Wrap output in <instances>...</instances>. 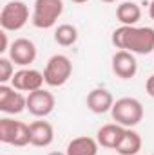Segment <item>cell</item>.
<instances>
[{
	"mask_svg": "<svg viewBox=\"0 0 154 155\" xmlns=\"http://www.w3.org/2000/svg\"><path fill=\"white\" fill-rule=\"evenodd\" d=\"M113 45L120 51H129L132 54H151L154 52V29L121 25L113 33Z\"/></svg>",
	"mask_w": 154,
	"mask_h": 155,
	"instance_id": "1",
	"label": "cell"
},
{
	"mask_svg": "<svg viewBox=\"0 0 154 155\" xmlns=\"http://www.w3.org/2000/svg\"><path fill=\"white\" fill-rule=\"evenodd\" d=\"M111 116H113L114 123L125 126V128H132V126L140 124L143 119V105L136 97H121V99L114 101V105L111 108Z\"/></svg>",
	"mask_w": 154,
	"mask_h": 155,
	"instance_id": "2",
	"label": "cell"
},
{
	"mask_svg": "<svg viewBox=\"0 0 154 155\" xmlns=\"http://www.w3.org/2000/svg\"><path fill=\"white\" fill-rule=\"evenodd\" d=\"M64 13L62 0H37L31 15V22L37 29H51Z\"/></svg>",
	"mask_w": 154,
	"mask_h": 155,
	"instance_id": "3",
	"label": "cell"
},
{
	"mask_svg": "<svg viewBox=\"0 0 154 155\" xmlns=\"http://www.w3.org/2000/svg\"><path fill=\"white\" fill-rule=\"evenodd\" d=\"M73 74V63L65 54H54L47 60L44 69V79L49 87H62Z\"/></svg>",
	"mask_w": 154,
	"mask_h": 155,
	"instance_id": "4",
	"label": "cell"
},
{
	"mask_svg": "<svg viewBox=\"0 0 154 155\" xmlns=\"http://www.w3.org/2000/svg\"><path fill=\"white\" fill-rule=\"evenodd\" d=\"M0 141L11 146H27L31 144L29 124L22 121H15L11 117L0 119Z\"/></svg>",
	"mask_w": 154,
	"mask_h": 155,
	"instance_id": "5",
	"label": "cell"
},
{
	"mask_svg": "<svg viewBox=\"0 0 154 155\" xmlns=\"http://www.w3.org/2000/svg\"><path fill=\"white\" fill-rule=\"evenodd\" d=\"M29 22V7L20 0H11L0 13V25L4 31H20Z\"/></svg>",
	"mask_w": 154,
	"mask_h": 155,
	"instance_id": "6",
	"label": "cell"
},
{
	"mask_svg": "<svg viewBox=\"0 0 154 155\" xmlns=\"http://www.w3.org/2000/svg\"><path fill=\"white\" fill-rule=\"evenodd\" d=\"M0 110L9 116L27 110V96H24L15 87L0 85Z\"/></svg>",
	"mask_w": 154,
	"mask_h": 155,
	"instance_id": "7",
	"label": "cell"
},
{
	"mask_svg": "<svg viewBox=\"0 0 154 155\" xmlns=\"http://www.w3.org/2000/svg\"><path fill=\"white\" fill-rule=\"evenodd\" d=\"M9 58L15 65L27 67L37 60V45L29 38H16L9 47Z\"/></svg>",
	"mask_w": 154,
	"mask_h": 155,
	"instance_id": "8",
	"label": "cell"
},
{
	"mask_svg": "<svg viewBox=\"0 0 154 155\" xmlns=\"http://www.w3.org/2000/svg\"><path fill=\"white\" fill-rule=\"evenodd\" d=\"M54 96L49 92V90H35V92H29L27 94V110L29 114H33L35 117H45L49 116L53 110H54Z\"/></svg>",
	"mask_w": 154,
	"mask_h": 155,
	"instance_id": "9",
	"label": "cell"
},
{
	"mask_svg": "<svg viewBox=\"0 0 154 155\" xmlns=\"http://www.w3.org/2000/svg\"><path fill=\"white\" fill-rule=\"evenodd\" d=\"M45 83L44 74L37 69H20L15 72V76L11 79V87H15L20 92H35L40 90L42 85Z\"/></svg>",
	"mask_w": 154,
	"mask_h": 155,
	"instance_id": "10",
	"label": "cell"
},
{
	"mask_svg": "<svg viewBox=\"0 0 154 155\" xmlns=\"http://www.w3.org/2000/svg\"><path fill=\"white\" fill-rule=\"evenodd\" d=\"M111 67L120 79H131L138 72V61L134 54L129 51H116L111 60Z\"/></svg>",
	"mask_w": 154,
	"mask_h": 155,
	"instance_id": "11",
	"label": "cell"
},
{
	"mask_svg": "<svg viewBox=\"0 0 154 155\" xmlns=\"http://www.w3.org/2000/svg\"><path fill=\"white\" fill-rule=\"evenodd\" d=\"M29 135L31 144L38 148H47L54 141V128L47 121H33L29 124Z\"/></svg>",
	"mask_w": 154,
	"mask_h": 155,
	"instance_id": "12",
	"label": "cell"
},
{
	"mask_svg": "<svg viewBox=\"0 0 154 155\" xmlns=\"http://www.w3.org/2000/svg\"><path fill=\"white\" fill-rule=\"evenodd\" d=\"M113 105H114V97L107 88H94L87 94V107L94 114L111 112Z\"/></svg>",
	"mask_w": 154,
	"mask_h": 155,
	"instance_id": "13",
	"label": "cell"
},
{
	"mask_svg": "<svg viewBox=\"0 0 154 155\" xmlns=\"http://www.w3.org/2000/svg\"><path fill=\"white\" fill-rule=\"evenodd\" d=\"M123 134H125V126H121V124H118V123H109V124H103V126L98 130L96 141H98L100 146L114 150L116 146H118V143L121 141Z\"/></svg>",
	"mask_w": 154,
	"mask_h": 155,
	"instance_id": "14",
	"label": "cell"
},
{
	"mask_svg": "<svg viewBox=\"0 0 154 155\" xmlns=\"http://www.w3.org/2000/svg\"><path fill=\"white\" fill-rule=\"evenodd\" d=\"M98 141L87 135H80L75 137L69 144H67V155H98Z\"/></svg>",
	"mask_w": 154,
	"mask_h": 155,
	"instance_id": "15",
	"label": "cell"
},
{
	"mask_svg": "<svg viewBox=\"0 0 154 155\" xmlns=\"http://www.w3.org/2000/svg\"><path fill=\"white\" fill-rule=\"evenodd\" d=\"M142 146H143V141H142L140 134L131 128H125V134L114 150L120 155H136L142 150Z\"/></svg>",
	"mask_w": 154,
	"mask_h": 155,
	"instance_id": "16",
	"label": "cell"
},
{
	"mask_svg": "<svg viewBox=\"0 0 154 155\" xmlns=\"http://www.w3.org/2000/svg\"><path fill=\"white\" fill-rule=\"evenodd\" d=\"M116 18L121 25H136L142 18V9L136 2H123L116 7Z\"/></svg>",
	"mask_w": 154,
	"mask_h": 155,
	"instance_id": "17",
	"label": "cell"
},
{
	"mask_svg": "<svg viewBox=\"0 0 154 155\" xmlns=\"http://www.w3.org/2000/svg\"><path fill=\"white\" fill-rule=\"evenodd\" d=\"M78 40V29L71 24H62L54 31V41L62 47H71Z\"/></svg>",
	"mask_w": 154,
	"mask_h": 155,
	"instance_id": "18",
	"label": "cell"
},
{
	"mask_svg": "<svg viewBox=\"0 0 154 155\" xmlns=\"http://www.w3.org/2000/svg\"><path fill=\"white\" fill-rule=\"evenodd\" d=\"M15 76V67L11 58H0V85H5L7 81H11Z\"/></svg>",
	"mask_w": 154,
	"mask_h": 155,
	"instance_id": "19",
	"label": "cell"
},
{
	"mask_svg": "<svg viewBox=\"0 0 154 155\" xmlns=\"http://www.w3.org/2000/svg\"><path fill=\"white\" fill-rule=\"evenodd\" d=\"M0 40H2L0 52H5V51H9V47H11V45H7V31H4V29H2V33H0Z\"/></svg>",
	"mask_w": 154,
	"mask_h": 155,
	"instance_id": "20",
	"label": "cell"
},
{
	"mask_svg": "<svg viewBox=\"0 0 154 155\" xmlns=\"http://www.w3.org/2000/svg\"><path fill=\"white\" fill-rule=\"evenodd\" d=\"M145 90H147V94H149L151 97H154V74L147 78V83H145Z\"/></svg>",
	"mask_w": 154,
	"mask_h": 155,
	"instance_id": "21",
	"label": "cell"
},
{
	"mask_svg": "<svg viewBox=\"0 0 154 155\" xmlns=\"http://www.w3.org/2000/svg\"><path fill=\"white\" fill-rule=\"evenodd\" d=\"M149 15H151V18L154 20V0L151 2V5H149Z\"/></svg>",
	"mask_w": 154,
	"mask_h": 155,
	"instance_id": "22",
	"label": "cell"
},
{
	"mask_svg": "<svg viewBox=\"0 0 154 155\" xmlns=\"http://www.w3.org/2000/svg\"><path fill=\"white\" fill-rule=\"evenodd\" d=\"M47 155H67V153H64V152H51V153H47Z\"/></svg>",
	"mask_w": 154,
	"mask_h": 155,
	"instance_id": "23",
	"label": "cell"
},
{
	"mask_svg": "<svg viewBox=\"0 0 154 155\" xmlns=\"http://www.w3.org/2000/svg\"><path fill=\"white\" fill-rule=\"evenodd\" d=\"M75 4H85V2H89V0H73Z\"/></svg>",
	"mask_w": 154,
	"mask_h": 155,
	"instance_id": "24",
	"label": "cell"
},
{
	"mask_svg": "<svg viewBox=\"0 0 154 155\" xmlns=\"http://www.w3.org/2000/svg\"><path fill=\"white\" fill-rule=\"evenodd\" d=\"M102 2H105V4H113V2H116V0H102Z\"/></svg>",
	"mask_w": 154,
	"mask_h": 155,
	"instance_id": "25",
	"label": "cell"
},
{
	"mask_svg": "<svg viewBox=\"0 0 154 155\" xmlns=\"http://www.w3.org/2000/svg\"><path fill=\"white\" fill-rule=\"evenodd\" d=\"M152 155H154V153H152Z\"/></svg>",
	"mask_w": 154,
	"mask_h": 155,
	"instance_id": "26",
	"label": "cell"
}]
</instances>
